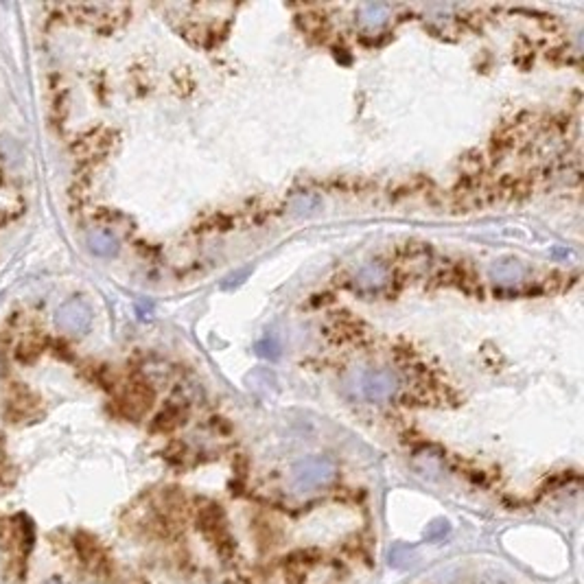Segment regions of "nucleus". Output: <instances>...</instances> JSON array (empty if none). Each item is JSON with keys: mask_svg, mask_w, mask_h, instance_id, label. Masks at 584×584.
Segmentation results:
<instances>
[{"mask_svg": "<svg viewBox=\"0 0 584 584\" xmlns=\"http://www.w3.org/2000/svg\"><path fill=\"white\" fill-rule=\"evenodd\" d=\"M42 584H66V582H64V580H59V578H51V580L42 582Z\"/></svg>", "mask_w": 584, "mask_h": 584, "instance_id": "1a4fd4ad", "label": "nucleus"}, {"mask_svg": "<svg viewBox=\"0 0 584 584\" xmlns=\"http://www.w3.org/2000/svg\"><path fill=\"white\" fill-rule=\"evenodd\" d=\"M357 282L364 289H379L388 282V267L383 263H368L359 269Z\"/></svg>", "mask_w": 584, "mask_h": 584, "instance_id": "423d86ee", "label": "nucleus"}, {"mask_svg": "<svg viewBox=\"0 0 584 584\" xmlns=\"http://www.w3.org/2000/svg\"><path fill=\"white\" fill-rule=\"evenodd\" d=\"M448 532V523L446 521H434L431 525H429V530H427V538H429V541H436V538H442L444 534Z\"/></svg>", "mask_w": 584, "mask_h": 584, "instance_id": "6e6552de", "label": "nucleus"}, {"mask_svg": "<svg viewBox=\"0 0 584 584\" xmlns=\"http://www.w3.org/2000/svg\"><path fill=\"white\" fill-rule=\"evenodd\" d=\"M398 390V374L390 368H370L359 376V392L370 403L388 400Z\"/></svg>", "mask_w": 584, "mask_h": 584, "instance_id": "f03ea898", "label": "nucleus"}, {"mask_svg": "<svg viewBox=\"0 0 584 584\" xmlns=\"http://www.w3.org/2000/svg\"><path fill=\"white\" fill-rule=\"evenodd\" d=\"M390 18V7L383 3H366L359 7V22L366 29H379L381 25H386Z\"/></svg>", "mask_w": 584, "mask_h": 584, "instance_id": "0eeeda50", "label": "nucleus"}, {"mask_svg": "<svg viewBox=\"0 0 584 584\" xmlns=\"http://www.w3.org/2000/svg\"><path fill=\"white\" fill-rule=\"evenodd\" d=\"M337 475V466L330 458L316 455L300 460L291 470V486L296 492H313L328 486Z\"/></svg>", "mask_w": 584, "mask_h": 584, "instance_id": "f257e3e1", "label": "nucleus"}, {"mask_svg": "<svg viewBox=\"0 0 584 584\" xmlns=\"http://www.w3.org/2000/svg\"><path fill=\"white\" fill-rule=\"evenodd\" d=\"M55 322H57V326H59L61 330H66V333L83 335V333H88V328H90L93 316H90L88 304L75 298V300L64 302V304L57 309Z\"/></svg>", "mask_w": 584, "mask_h": 584, "instance_id": "7ed1b4c3", "label": "nucleus"}, {"mask_svg": "<svg viewBox=\"0 0 584 584\" xmlns=\"http://www.w3.org/2000/svg\"><path fill=\"white\" fill-rule=\"evenodd\" d=\"M523 276H525L523 263L514 261V258H501L490 265V278L499 285H514V282L523 280Z\"/></svg>", "mask_w": 584, "mask_h": 584, "instance_id": "20e7f679", "label": "nucleus"}, {"mask_svg": "<svg viewBox=\"0 0 584 584\" xmlns=\"http://www.w3.org/2000/svg\"><path fill=\"white\" fill-rule=\"evenodd\" d=\"M88 248L97 256L109 258V256H114L119 252V241H117L114 234L107 232V230H93L88 234Z\"/></svg>", "mask_w": 584, "mask_h": 584, "instance_id": "39448f33", "label": "nucleus"}]
</instances>
